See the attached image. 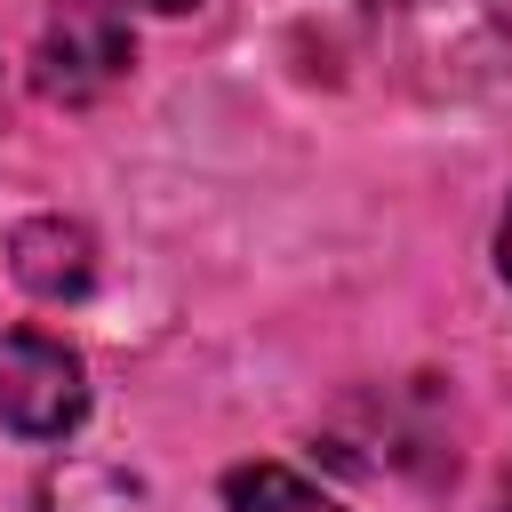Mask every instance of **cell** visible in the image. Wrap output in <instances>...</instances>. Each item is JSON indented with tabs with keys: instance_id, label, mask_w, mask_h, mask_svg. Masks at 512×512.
<instances>
[{
	"instance_id": "obj_3",
	"label": "cell",
	"mask_w": 512,
	"mask_h": 512,
	"mask_svg": "<svg viewBox=\"0 0 512 512\" xmlns=\"http://www.w3.org/2000/svg\"><path fill=\"white\" fill-rule=\"evenodd\" d=\"M88 416V368L56 336L8 328L0 336V424L24 440H64Z\"/></svg>"
},
{
	"instance_id": "obj_6",
	"label": "cell",
	"mask_w": 512,
	"mask_h": 512,
	"mask_svg": "<svg viewBox=\"0 0 512 512\" xmlns=\"http://www.w3.org/2000/svg\"><path fill=\"white\" fill-rule=\"evenodd\" d=\"M112 8H120V16H128V8H160V16H184V8H200V0H112Z\"/></svg>"
},
{
	"instance_id": "obj_7",
	"label": "cell",
	"mask_w": 512,
	"mask_h": 512,
	"mask_svg": "<svg viewBox=\"0 0 512 512\" xmlns=\"http://www.w3.org/2000/svg\"><path fill=\"white\" fill-rule=\"evenodd\" d=\"M496 272L512 280V208H504V224H496Z\"/></svg>"
},
{
	"instance_id": "obj_8",
	"label": "cell",
	"mask_w": 512,
	"mask_h": 512,
	"mask_svg": "<svg viewBox=\"0 0 512 512\" xmlns=\"http://www.w3.org/2000/svg\"><path fill=\"white\" fill-rule=\"evenodd\" d=\"M496 512H512V472H504V496H496Z\"/></svg>"
},
{
	"instance_id": "obj_1",
	"label": "cell",
	"mask_w": 512,
	"mask_h": 512,
	"mask_svg": "<svg viewBox=\"0 0 512 512\" xmlns=\"http://www.w3.org/2000/svg\"><path fill=\"white\" fill-rule=\"evenodd\" d=\"M352 40L384 88L424 104L512 88V0H368Z\"/></svg>"
},
{
	"instance_id": "obj_5",
	"label": "cell",
	"mask_w": 512,
	"mask_h": 512,
	"mask_svg": "<svg viewBox=\"0 0 512 512\" xmlns=\"http://www.w3.org/2000/svg\"><path fill=\"white\" fill-rule=\"evenodd\" d=\"M224 512H344V504L288 464H240L224 480Z\"/></svg>"
},
{
	"instance_id": "obj_2",
	"label": "cell",
	"mask_w": 512,
	"mask_h": 512,
	"mask_svg": "<svg viewBox=\"0 0 512 512\" xmlns=\"http://www.w3.org/2000/svg\"><path fill=\"white\" fill-rule=\"evenodd\" d=\"M136 64V40H128V16L112 0H72L48 16L40 48H32V88L48 104H88L104 96L112 80H128Z\"/></svg>"
},
{
	"instance_id": "obj_4",
	"label": "cell",
	"mask_w": 512,
	"mask_h": 512,
	"mask_svg": "<svg viewBox=\"0 0 512 512\" xmlns=\"http://www.w3.org/2000/svg\"><path fill=\"white\" fill-rule=\"evenodd\" d=\"M8 272L32 288V296H48V304H64V296H88V280H96V240L72 224V216H24V224H8Z\"/></svg>"
}]
</instances>
